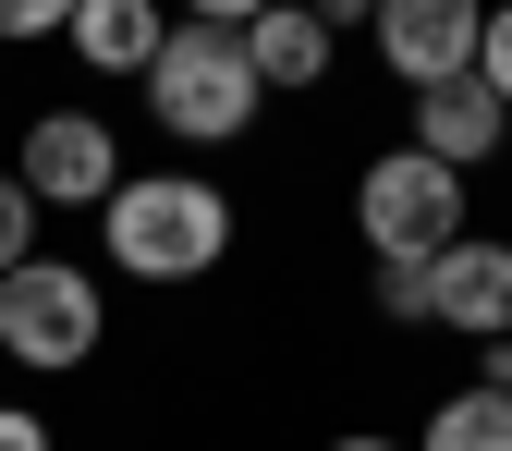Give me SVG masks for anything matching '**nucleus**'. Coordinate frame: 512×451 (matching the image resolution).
Listing matches in <instances>:
<instances>
[{"label":"nucleus","mask_w":512,"mask_h":451,"mask_svg":"<svg viewBox=\"0 0 512 451\" xmlns=\"http://www.w3.org/2000/svg\"><path fill=\"white\" fill-rule=\"evenodd\" d=\"M98 220H110V269L122 281H208L232 256V196L208 171H122V196Z\"/></svg>","instance_id":"nucleus-1"},{"label":"nucleus","mask_w":512,"mask_h":451,"mask_svg":"<svg viewBox=\"0 0 512 451\" xmlns=\"http://www.w3.org/2000/svg\"><path fill=\"white\" fill-rule=\"evenodd\" d=\"M256 61H244V37H220V25H171L159 37V61H147V110H159V135H183V147H244L256 135Z\"/></svg>","instance_id":"nucleus-2"},{"label":"nucleus","mask_w":512,"mask_h":451,"mask_svg":"<svg viewBox=\"0 0 512 451\" xmlns=\"http://www.w3.org/2000/svg\"><path fill=\"white\" fill-rule=\"evenodd\" d=\"M354 232L378 244V256H452L476 220H464V171L452 159H427V147H391V159H366L354 171Z\"/></svg>","instance_id":"nucleus-3"},{"label":"nucleus","mask_w":512,"mask_h":451,"mask_svg":"<svg viewBox=\"0 0 512 451\" xmlns=\"http://www.w3.org/2000/svg\"><path fill=\"white\" fill-rule=\"evenodd\" d=\"M98 330H110V305H98V281L74 269V256H25V269L0 281V354L13 366L61 378V366L98 354Z\"/></svg>","instance_id":"nucleus-4"},{"label":"nucleus","mask_w":512,"mask_h":451,"mask_svg":"<svg viewBox=\"0 0 512 451\" xmlns=\"http://www.w3.org/2000/svg\"><path fill=\"white\" fill-rule=\"evenodd\" d=\"M13 183H25L37 208H110L122 196V135H110L98 110H49V122H25Z\"/></svg>","instance_id":"nucleus-5"},{"label":"nucleus","mask_w":512,"mask_h":451,"mask_svg":"<svg viewBox=\"0 0 512 451\" xmlns=\"http://www.w3.org/2000/svg\"><path fill=\"white\" fill-rule=\"evenodd\" d=\"M378 61L427 98V86H452V74H476V37H488V0H378Z\"/></svg>","instance_id":"nucleus-6"},{"label":"nucleus","mask_w":512,"mask_h":451,"mask_svg":"<svg viewBox=\"0 0 512 451\" xmlns=\"http://www.w3.org/2000/svg\"><path fill=\"white\" fill-rule=\"evenodd\" d=\"M427 330H452V342H512V244L464 232L452 256L427 269Z\"/></svg>","instance_id":"nucleus-7"},{"label":"nucleus","mask_w":512,"mask_h":451,"mask_svg":"<svg viewBox=\"0 0 512 451\" xmlns=\"http://www.w3.org/2000/svg\"><path fill=\"white\" fill-rule=\"evenodd\" d=\"M244 61H256L269 98H305V86H330V25H317L305 0H269V13L244 25Z\"/></svg>","instance_id":"nucleus-8"},{"label":"nucleus","mask_w":512,"mask_h":451,"mask_svg":"<svg viewBox=\"0 0 512 451\" xmlns=\"http://www.w3.org/2000/svg\"><path fill=\"white\" fill-rule=\"evenodd\" d=\"M500 135H512V110H500L476 74H452V86H427V98H415V147H427V159H452V171H476Z\"/></svg>","instance_id":"nucleus-9"},{"label":"nucleus","mask_w":512,"mask_h":451,"mask_svg":"<svg viewBox=\"0 0 512 451\" xmlns=\"http://www.w3.org/2000/svg\"><path fill=\"white\" fill-rule=\"evenodd\" d=\"M61 37H74V61H86V74H135L147 86V61H159V0H74V25H61Z\"/></svg>","instance_id":"nucleus-10"},{"label":"nucleus","mask_w":512,"mask_h":451,"mask_svg":"<svg viewBox=\"0 0 512 451\" xmlns=\"http://www.w3.org/2000/svg\"><path fill=\"white\" fill-rule=\"evenodd\" d=\"M415 451H512V391H488V378H476V391H452V403L427 415Z\"/></svg>","instance_id":"nucleus-11"},{"label":"nucleus","mask_w":512,"mask_h":451,"mask_svg":"<svg viewBox=\"0 0 512 451\" xmlns=\"http://www.w3.org/2000/svg\"><path fill=\"white\" fill-rule=\"evenodd\" d=\"M25 256H37V196H25L13 171H0V281H13Z\"/></svg>","instance_id":"nucleus-12"},{"label":"nucleus","mask_w":512,"mask_h":451,"mask_svg":"<svg viewBox=\"0 0 512 451\" xmlns=\"http://www.w3.org/2000/svg\"><path fill=\"white\" fill-rule=\"evenodd\" d=\"M476 86L512 110V0H488V37H476Z\"/></svg>","instance_id":"nucleus-13"},{"label":"nucleus","mask_w":512,"mask_h":451,"mask_svg":"<svg viewBox=\"0 0 512 451\" xmlns=\"http://www.w3.org/2000/svg\"><path fill=\"white\" fill-rule=\"evenodd\" d=\"M378 317H427V256H378Z\"/></svg>","instance_id":"nucleus-14"},{"label":"nucleus","mask_w":512,"mask_h":451,"mask_svg":"<svg viewBox=\"0 0 512 451\" xmlns=\"http://www.w3.org/2000/svg\"><path fill=\"white\" fill-rule=\"evenodd\" d=\"M74 25V0H0V37H61Z\"/></svg>","instance_id":"nucleus-15"},{"label":"nucleus","mask_w":512,"mask_h":451,"mask_svg":"<svg viewBox=\"0 0 512 451\" xmlns=\"http://www.w3.org/2000/svg\"><path fill=\"white\" fill-rule=\"evenodd\" d=\"M256 13H269V0H183V25H220V37H244Z\"/></svg>","instance_id":"nucleus-16"},{"label":"nucleus","mask_w":512,"mask_h":451,"mask_svg":"<svg viewBox=\"0 0 512 451\" xmlns=\"http://www.w3.org/2000/svg\"><path fill=\"white\" fill-rule=\"evenodd\" d=\"M0 451H49V427H37L25 403H0Z\"/></svg>","instance_id":"nucleus-17"},{"label":"nucleus","mask_w":512,"mask_h":451,"mask_svg":"<svg viewBox=\"0 0 512 451\" xmlns=\"http://www.w3.org/2000/svg\"><path fill=\"white\" fill-rule=\"evenodd\" d=\"M305 13H317V25L342 37V25H378V0H305Z\"/></svg>","instance_id":"nucleus-18"},{"label":"nucleus","mask_w":512,"mask_h":451,"mask_svg":"<svg viewBox=\"0 0 512 451\" xmlns=\"http://www.w3.org/2000/svg\"><path fill=\"white\" fill-rule=\"evenodd\" d=\"M488 391H512V342H488Z\"/></svg>","instance_id":"nucleus-19"},{"label":"nucleus","mask_w":512,"mask_h":451,"mask_svg":"<svg viewBox=\"0 0 512 451\" xmlns=\"http://www.w3.org/2000/svg\"><path fill=\"white\" fill-rule=\"evenodd\" d=\"M330 451H403V439H366V427H354V439H330Z\"/></svg>","instance_id":"nucleus-20"}]
</instances>
